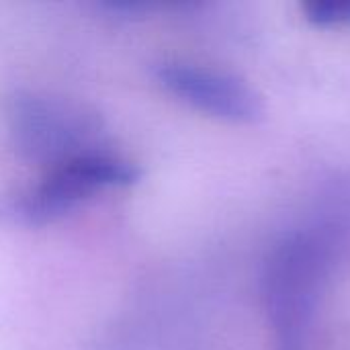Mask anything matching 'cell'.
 Returning <instances> with one entry per match:
<instances>
[{"label":"cell","instance_id":"1","mask_svg":"<svg viewBox=\"0 0 350 350\" xmlns=\"http://www.w3.org/2000/svg\"><path fill=\"white\" fill-rule=\"evenodd\" d=\"M340 254L342 232L332 224L299 228L271 248L260 273V301L275 350H310Z\"/></svg>","mask_w":350,"mask_h":350},{"label":"cell","instance_id":"2","mask_svg":"<svg viewBox=\"0 0 350 350\" xmlns=\"http://www.w3.org/2000/svg\"><path fill=\"white\" fill-rule=\"evenodd\" d=\"M142 170L113 148L49 166L41 176L0 201V219L18 228L49 226L103 193L135 185Z\"/></svg>","mask_w":350,"mask_h":350},{"label":"cell","instance_id":"3","mask_svg":"<svg viewBox=\"0 0 350 350\" xmlns=\"http://www.w3.org/2000/svg\"><path fill=\"white\" fill-rule=\"evenodd\" d=\"M10 146L43 170L88 152L111 148L103 117L74 98L18 90L6 103Z\"/></svg>","mask_w":350,"mask_h":350},{"label":"cell","instance_id":"4","mask_svg":"<svg viewBox=\"0 0 350 350\" xmlns=\"http://www.w3.org/2000/svg\"><path fill=\"white\" fill-rule=\"evenodd\" d=\"M156 82L176 100L219 121L250 125L265 117L262 96L240 76L180 59L154 66Z\"/></svg>","mask_w":350,"mask_h":350},{"label":"cell","instance_id":"5","mask_svg":"<svg viewBox=\"0 0 350 350\" xmlns=\"http://www.w3.org/2000/svg\"><path fill=\"white\" fill-rule=\"evenodd\" d=\"M306 18L320 27L350 25V0H316L306 4Z\"/></svg>","mask_w":350,"mask_h":350}]
</instances>
